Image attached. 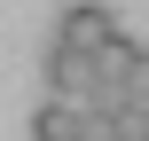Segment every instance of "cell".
Wrapping results in <instances>:
<instances>
[{
  "mask_svg": "<svg viewBox=\"0 0 149 141\" xmlns=\"http://www.w3.org/2000/svg\"><path fill=\"white\" fill-rule=\"evenodd\" d=\"M102 110H110V141H149V102H126V94H118V102H102Z\"/></svg>",
  "mask_w": 149,
  "mask_h": 141,
  "instance_id": "4",
  "label": "cell"
},
{
  "mask_svg": "<svg viewBox=\"0 0 149 141\" xmlns=\"http://www.w3.org/2000/svg\"><path fill=\"white\" fill-rule=\"evenodd\" d=\"M47 94H63V102H94V63L71 55L63 39L47 47Z\"/></svg>",
  "mask_w": 149,
  "mask_h": 141,
  "instance_id": "2",
  "label": "cell"
},
{
  "mask_svg": "<svg viewBox=\"0 0 149 141\" xmlns=\"http://www.w3.org/2000/svg\"><path fill=\"white\" fill-rule=\"evenodd\" d=\"M55 39H63L71 55H86V63H102V55H110V47L126 39V31H118V16H110L102 0H71V8H63V24H55Z\"/></svg>",
  "mask_w": 149,
  "mask_h": 141,
  "instance_id": "1",
  "label": "cell"
},
{
  "mask_svg": "<svg viewBox=\"0 0 149 141\" xmlns=\"http://www.w3.org/2000/svg\"><path fill=\"white\" fill-rule=\"evenodd\" d=\"M118 94L149 102V47H134V39H126V63H118Z\"/></svg>",
  "mask_w": 149,
  "mask_h": 141,
  "instance_id": "5",
  "label": "cell"
},
{
  "mask_svg": "<svg viewBox=\"0 0 149 141\" xmlns=\"http://www.w3.org/2000/svg\"><path fill=\"white\" fill-rule=\"evenodd\" d=\"M71 133H79V102L47 94V102L31 110V141H71Z\"/></svg>",
  "mask_w": 149,
  "mask_h": 141,
  "instance_id": "3",
  "label": "cell"
}]
</instances>
